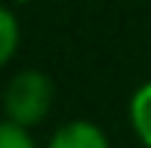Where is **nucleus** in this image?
<instances>
[{
  "instance_id": "obj_3",
  "label": "nucleus",
  "mask_w": 151,
  "mask_h": 148,
  "mask_svg": "<svg viewBox=\"0 0 151 148\" xmlns=\"http://www.w3.org/2000/svg\"><path fill=\"white\" fill-rule=\"evenodd\" d=\"M127 117H129V130L139 139V145L151 148V80H145L133 90L129 105H127Z\"/></svg>"
},
{
  "instance_id": "obj_5",
  "label": "nucleus",
  "mask_w": 151,
  "mask_h": 148,
  "mask_svg": "<svg viewBox=\"0 0 151 148\" xmlns=\"http://www.w3.org/2000/svg\"><path fill=\"white\" fill-rule=\"evenodd\" d=\"M0 148H37V142H34L31 130L3 120L0 124Z\"/></svg>"
},
{
  "instance_id": "obj_4",
  "label": "nucleus",
  "mask_w": 151,
  "mask_h": 148,
  "mask_svg": "<svg viewBox=\"0 0 151 148\" xmlns=\"http://www.w3.org/2000/svg\"><path fill=\"white\" fill-rule=\"evenodd\" d=\"M19 40H22V25H19L16 9L3 6L0 9V65H9L19 52Z\"/></svg>"
},
{
  "instance_id": "obj_2",
  "label": "nucleus",
  "mask_w": 151,
  "mask_h": 148,
  "mask_svg": "<svg viewBox=\"0 0 151 148\" xmlns=\"http://www.w3.org/2000/svg\"><path fill=\"white\" fill-rule=\"evenodd\" d=\"M46 148H111V142H108L105 130L99 124L77 117V120H65L62 126H56Z\"/></svg>"
},
{
  "instance_id": "obj_1",
  "label": "nucleus",
  "mask_w": 151,
  "mask_h": 148,
  "mask_svg": "<svg viewBox=\"0 0 151 148\" xmlns=\"http://www.w3.org/2000/svg\"><path fill=\"white\" fill-rule=\"evenodd\" d=\"M56 102V83L40 68H22L16 71L3 86V114L9 124L34 130L46 120Z\"/></svg>"
}]
</instances>
